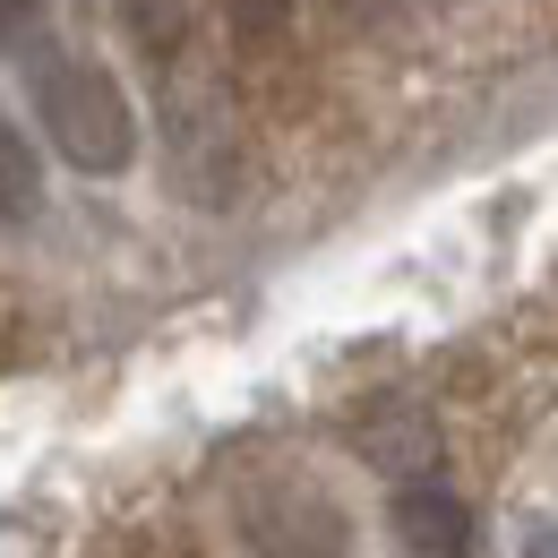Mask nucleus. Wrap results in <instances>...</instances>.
I'll return each mask as SVG.
<instances>
[{
    "instance_id": "1",
    "label": "nucleus",
    "mask_w": 558,
    "mask_h": 558,
    "mask_svg": "<svg viewBox=\"0 0 558 558\" xmlns=\"http://www.w3.org/2000/svg\"><path fill=\"white\" fill-rule=\"evenodd\" d=\"M26 86H35V121H44V138L52 155L86 172V181H121L130 163H138V104H130V86L104 70L95 52H35L26 61Z\"/></svg>"
},
{
    "instance_id": "2",
    "label": "nucleus",
    "mask_w": 558,
    "mask_h": 558,
    "mask_svg": "<svg viewBox=\"0 0 558 558\" xmlns=\"http://www.w3.org/2000/svg\"><path fill=\"white\" fill-rule=\"evenodd\" d=\"M396 542H404V558H473V507L447 482H404L396 489Z\"/></svg>"
},
{
    "instance_id": "3",
    "label": "nucleus",
    "mask_w": 558,
    "mask_h": 558,
    "mask_svg": "<svg viewBox=\"0 0 558 558\" xmlns=\"http://www.w3.org/2000/svg\"><path fill=\"white\" fill-rule=\"evenodd\" d=\"M35 215H44V155L0 112V232H26Z\"/></svg>"
},
{
    "instance_id": "4",
    "label": "nucleus",
    "mask_w": 558,
    "mask_h": 558,
    "mask_svg": "<svg viewBox=\"0 0 558 558\" xmlns=\"http://www.w3.org/2000/svg\"><path fill=\"white\" fill-rule=\"evenodd\" d=\"M44 17H52V0H0V44L9 52H44Z\"/></svg>"
}]
</instances>
